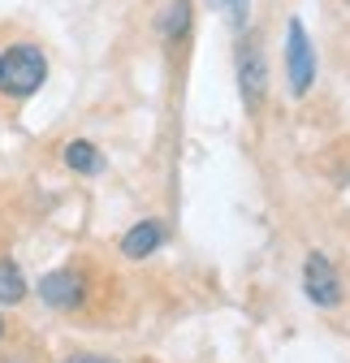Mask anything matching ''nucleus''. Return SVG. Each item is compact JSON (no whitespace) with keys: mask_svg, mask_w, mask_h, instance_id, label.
<instances>
[{"mask_svg":"<svg viewBox=\"0 0 350 363\" xmlns=\"http://www.w3.org/2000/svg\"><path fill=\"white\" fill-rule=\"evenodd\" d=\"M286 78H290V96H307L316 82V52H312V35L303 26V18L286 22Z\"/></svg>","mask_w":350,"mask_h":363,"instance_id":"nucleus-2","label":"nucleus"},{"mask_svg":"<svg viewBox=\"0 0 350 363\" xmlns=\"http://www.w3.org/2000/svg\"><path fill=\"white\" fill-rule=\"evenodd\" d=\"M43 78H48V57H43V48H35V43H9V48L0 52V96L26 100L43 86Z\"/></svg>","mask_w":350,"mask_h":363,"instance_id":"nucleus-1","label":"nucleus"},{"mask_svg":"<svg viewBox=\"0 0 350 363\" xmlns=\"http://www.w3.org/2000/svg\"><path fill=\"white\" fill-rule=\"evenodd\" d=\"M208 5H212V9H230L238 26H242V18H247V13H242V9H247V0H208Z\"/></svg>","mask_w":350,"mask_h":363,"instance_id":"nucleus-10","label":"nucleus"},{"mask_svg":"<svg viewBox=\"0 0 350 363\" xmlns=\"http://www.w3.org/2000/svg\"><path fill=\"white\" fill-rule=\"evenodd\" d=\"M5 333H9V325H5V315H0V342H5Z\"/></svg>","mask_w":350,"mask_h":363,"instance_id":"nucleus-12","label":"nucleus"},{"mask_svg":"<svg viewBox=\"0 0 350 363\" xmlns=\"http://www.w3.org/2000/svg\"><path fill=\"white\" fill-rule=\"evenodd\" d=\"M303 294H307L316 307H341L346 298V286L337 277V268L324 251H312L307 259H303Z\"/></svg>","mask_w":350,"mask_h":363,"instance_id":"nucleus-4","label":"nucleus"},{"mask_svg":"<svg viewBox=\"0 0 350 363\" xmlns=\"http://www.w3.org/2000/svg\"><path fill=\"white\" fill-rule=\"evenodd\" d=\"M26 294H30V290H26L22 268H18L13 259H5V255H0V307H18Z\"/></svg>","mask_w":350,"mask_h":363,"instance_id":"nucleus-9","label":"nucleus"},{"mask_svg":"<svg viewBox=\"0 0 350 363\" xmlns=\"http://www.w3.org/2000/svg\"><path fill=\"white\" fill-rule=\"evenodd\" d=\"M61 363H117V359H108V354H69Z\"/></svg>","mask_w":350,"mask_h":363,"instance_id":"nucleus-11","label":"nucleus"},{"mask_svg":"<svg viewBox=\"0 0 350 363\" xmlns=\"http://www.w3.org/2000/svg\"><path fill=\"white\" fill-rule=\"evenodd\" d=\"M156 30H160L164 43H182V39L191 35V0H173V5L160 13Z\"/></svg>","mask_w":350,"mask_h":363,"instance_id":"nucleus-7","label":"nucleus"},{"mask_svg":"<svg viewBox=\"0 0 350 363\" xmlns=\"http://www.w3.org/2000/svg\"><path fill=\"white\" fill-rule=\"evenodd\" d=\"M169 238L164 230V220H139V225H130V230L121 234V255L125 259H147L152 251H160Z\"/></svg>","mask_w":350,"mask_h":363,"instance_id":"nucleus-6","label":"nucleus"},{"mask_svg":"<svg viewBox=\"0 0 350 363\" xmlns=\"http://www.w3.org/2000/svg\"><path fill=\"white\" fill-rule=\"evenodd\" d=\"M65 164L74 173L96 177V173H104V152L96 143H86V139H74V143H65Z\"/></svg>","mask_w":350,"mask_h":363,"instance_id":"nucleus-8","label":"nucleus"},{"mask_svg":"<svg viewBox=\"0 0 350 363\" xmlns=\"http://www.w3.org/2000/svg\"><path fill=\"white\" fill-rule=\"evenodd\" d=\"M35 294H39L43 307H52V311H74L86 298V281H82L78 268H52V272H43V277H39Z\"/></svg>","mask_w":350,"mask_h":363,"instance_id":"nucleus-5","label":"nucleus"},{"mask_svg":"<svg viewBox=\"0 0 350 363\" xmlns=\"http://www.w3.org/2000/svg\"><path fill=\"white\" fill-rule=\"evenodd\" d=\"M238 96L251 117L264 108V96H269V65L259 57L255 39H242V48H238Z\"/></svg>","mask_w":350,"mask_h":363,"instance_id":"nucleus-3","label":"nucleus"}]
</instances>
